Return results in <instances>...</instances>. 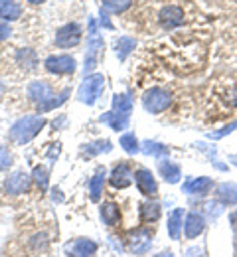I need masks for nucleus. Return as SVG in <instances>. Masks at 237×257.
I'll return each mask as SVG.
<instances>
[{"instance_id": "1", "label": "nucleus", "mask_w": 237, "mask_h": 257, "mask_svg": "<svg viewBox=\"0 0 237 257\" xmlns=\"http://www.w3.org/2000/svg\"><path fill=\"white\" fill-rule=\"evenodd\" d=\"M44 125H46V119L44 117H40V115H28V117L18 119L12 125L8 137L16 145H26V143H30L36 135L44 128Z\"/></svg>"}, {"instance_id": "2", "label": "nucleus", "mask_w": 237, "mask_h": 257, "mask_svg": "<svg viewBox=\"0 0 237 257\" xmlns=\"http://www.w3.org/2000/svg\"><path fill=\"white\" fill-rule=\"evenodd\" d=\"M103 87H105V77L101 73H91L81 81V85L77 89V99L85 105H95V101L101 95Z\"/></svg>"}, {"instance_id": "3", "label": "nucleus", "mask_w": 237, "mask_h": 257, "mask_svg": "<svg viewBox=\"0 0 237 257\" xmlns=\"http://www.w3.org/2000/svg\"><path fill=\"white\" fill-rule=\"evenodd\" d=\"M103 52V38L97 34V26H95V20L91 18L89 20V40H87V54H85V65H83V71L85 75L91 73L97 62H99V56Z\"/></svg>"}, {"instance_id": "4", "label": "nucleus", "mask_w": 237, "mask_h": 257, "mask_svg": "<svg viewBox=\"0 0 237 257\" xmlns=\"http://www.w3.org/2000/svg\"><path fill=\"white\" fill-rule=\"evenodd\" d=\"M170 105H172V95H170L168 89L152 87V89L144 91V95H142V107L152 115L166 111Z\"/></svg>"}, {"instance_id": "5", "label": "nucleus", "mask_w": 237, "mask_h": 257, "mask_svg": "<svg viewBox=\"0 0 237 257\" xmlns=\"http://www.w3.org/2000/svg\"><path fill=\"white\" fill-rule=\"evenodd\" d=\"M81 40V26L77 22H69L64 24L58 32H56V46L58 48H71L77 46Z\"/></svg>"}, {"instance_id": "6", "label": "nucleus", "mask_w": 237, "mask_h": 257, "mask_svg": "<svg viewBox=\"0 0 237 257\" xmlns=\"http://www.w3.org/2000/svg\"><path fill=\"white\" fill-rule=\"evenodd\" d=\"M46 69L50 71V73H73L75 71V60L71 58V56H50L46 62Z\"/></svg>"}, {"instance_id": "7", "label": "nucleus", "mask_w": 237, "mask_h": 257, "mask_svg": "<svg viewBox=\"0 0 237 257\" xmlns=\"http://www.w3.org/2000/svg\"><path fill=\"white\" fill-rule=\"evenodd\" d=\"M160 18V24L166 28V30H172V28H178L182 22H184V12L180 6H174V4H168L160 10L158 14Z\"/></svg>"}, {"instance_id": "8", "label": "nucleus", "mask_w": 237, "mask_h": 257, "mask_svg": "<svg viewBox=\"0 0 237 257\" xmlns=\"http://www.w3.org/2000/svg\"><path fill=\"white\" fill-rule=\"evenodd\" d=\"M135 180L138 190L144 196H154V194L158 192V184H156V180H154V176H152V172L148 168H138Z\"/></svg>"}, {"instance_id": "9", "label": "nucleus", "mask_w": 237, "mask_h": 257, "mask_svg": "<svg viewBox=\"0 0 237 257\" xmlns=\"http://www.w3.org/2000/svg\"><path fill=\"white\" fill-rule=\"evenodd\" d=\"M30 188V176L26 172H14L6 178L4 190L6 194H22Z\"/></svg>"}, {"instance_id": "10", "label": "nucleus", "mask_w": 237, "mask_h": 257, "mask_svg": "<svg viewBox=\"0 0 237 257\" xmlns=\"http://www.w3.org/2000/svg\"><path fill=\"white\" fill-rule=\"evenodd\" d=\"M131 182H133V170H131V166L129 164H117L115 168H113V172H111V184H113V188H127V186H131Z\"/></svg>"}, {"instance_id": "11", "label": "nucleus", "mask_w": 237, "mask_h": 257, "mask_svg": "<svg viewBox=\"0 0 237 257\" xmlns=\"http://www.w3.org/2000/svg\"><path fill=\"white\" fill-rule=\"evenodd\" d=\"M150 243H152L150 231H146V229H136V231L131 233V237H129V249L133 253H144V251H148Z\"/></svg>"}, {"instance_id": "12", "label": "nucleus", "mask_w": 237, "mask_h": 257, "mask_svg": "<svg viewBox=\"0 0 237 257\" xmlns=\"http://www.w3.org/2000/svg\"><path fill=\"white\" fill-rule=\"evenodd\" d=\"M97 251V243L91 239H77L68 245L69 257H91Z\"/></svg>"}, {"instance_id": "13", "label": "nucleus", "mask_w": 237, "mask_h": 257, "mask_svg": "<svg viewBox=\"0 0 237 257\" xmlns=\"http://www.w3.org/2000/svg\"><path fill=\"white\" fill-rule=\"evenodd\" d=\"M28 97L36 101L38 105H42V103H46V101H50L54 93H52V87L46 83V81H32L30 85H28Z\"/></svg>"}, {"instance_id": "14", "label": "nucleus", "mask_w": 237, "mask_h": 257, "mask_svg": "<svg viewBox=\"0 0 237 257\" xmlns=\"http://www.w3.org/2000/svg\"><path fill=\"white\" fill-rule=\"evenodd\" d=\"M205 227V222H203V216L198 214V212H190L188 218H186V224H184V231H186V237L188 239H194L198 237Z\"/></svg>"}, {"instance_id": "15", "label": "nucleus", "mask_w": 237, "mask_h": 257, "mask_svg": "<svg viewBox=\"0 0 237 257\" xmlns=\"http://www.w3.org/2000/svg\"><path fill=\"white\" fill-rule=\"evenodd\" d=\"M99 121H101V123H107L113 131H125V128H129V125H131V119H129L127 115H119V113H115V111L101 115Z\"/></svg>"}, {"instance_id": "16", "label": "nucleus", "mask_w": 237, "mask_h": 257, "mask_svg": "<svg viewBox=\"0 0 237 257\" xmlns=\"http://www.w3.org/2000/svg\"><path fill=\"white\" fill-rule=\"evenodd\" d=\"M22 14V8L18 2L14 0H0V18L6 20V22H14L18 20Z\"/></svg>"}, {"instance_id": "17", "label": "nucleus", "mask_w": 237, "mask_h": 257, "mask_svg": "<svg viewBox=\"0 0 237 257\" xmlns=\"http://www.w3.org/2000/svg\"><path fill=\"white\" fill-rule=\"evenodd\" d=\"M211 188H213V180L207 176H200V178L184 184V192L188 194H207Z\"/></svg>"}, {"instance_id": "18", "label": "nucleus", "mask_w": 237, "mask_h": 257, "mask_svg": "<svg viewBox=\"0 0 237 257\" xmlns=\"http://www.w3.org/2000/svg\"><path fill=\"white\" fill-rule=\"evenodd\" d=\"M135 46H136L135 38L121 36V38L117 40V44H115V54H117V58H119L121 62H125V60H127V56L135 50Z\"/></svg>"}, {"instance_id": "19", "label": "nucleus", "mask_w": 237, "mask_h": 257, "mask_svg": "<svg viewBox=\"0 0 237 257\" xmlns=\"http://www.w3.org/2000/svg\"><path fill=\"white\" fill-rule=\"evenodd\" d=\"M182 218H184V210L182 208H176L172 210L168 216V233L172 239H178L180 233H182Z\"/></svg>"}, {"instance_id": "20", "label": "nucleus", "mask_w": 237, "mask_h": 257, "mask_svg": "<svg viewBox=\"0 0 237 257\" xmlns=\"http://www.w3.org/2000/svg\"><path fill=\"white\" fill-rule=\"evenodd\" d=\"M113 111L119 113V115H127L131 117V111H133V99L127 95V93H119V95L113 97Z\"/></svg>"}, {"instance_id": "21", "label": "nucleus", "mask_w": 237, "mask_h": 257, "mask_svg": "<svg viewBox=\"0 0 237 257\" xmlns=\"http://www.w3.org/2000/svg\"><path fill=\"white\" fill-rule=\"evenodd\" d=\"M119 218H121V212H119V206L113 204V202H107L101 206V220L107 225H117L119 224Z\"/></svg>"}, {"instance_id": "22", "label": "nucleus", "mask_w": 237, "mask_h": 257, "mask_svg": "<svg viewBox=\"0 0 237 257\" xmlns=\"http://www.w3.org/2000/svg\"><path fill=\"white\" fill-rule=\"evenodd\" d=\"M160 174H162V178H164L166 182H170V184H176V182L180 180V176H182L180 166L170 161L160 162Z\"/></svg>"}, {"instance_id": "23", "label": "nucleus", "mask_w": 237, "mask_h": 257, "mask_svg": "<svg viewBox=\"0 0 237 257\" xmlns=\"http://www.w3.org/2000/svg\"><path fill=\"white\" fill-rule=\"evenodd\" d=\"M158 218H160V206H158L156 202H146V204L140 206V220H142L144 224L156 222Z\"/></svg>"}, {"instance_id": "24", "label": "nucleus", "mask_w": 237, "mask_h": 257, "mask_svg": "<svg viewBox=\"0 0 237 257\" xmlns=\"http://www.w3.org/2000/svg\"><path fill=\"white\" fill-rule=\"evenodd\" d=\"M217 198L221 200V204H237V186L235 184H219L217 186Z\"/></svg>"}, {"instance_id": "25", "label": "nucleus", "mask_w": 237, "mask_h": 257, "mask_svg": "<svg viewBox=\"0 0 237 257\" xmlns=\"http://www.w3.org/2000/svg\"><path fill=\"white\" fill-rule=\"evenodd\" d=\"M103 186H105V170L97 172V174L91 178V182H89V192H91V200H93V202H97V200L101 198Z\"/></svg>"}, {"instance_id": "26", "label": "nucleus", "mask_w": 237, "mask_h": 257, "mask_svg": "<svg viewBox=\"0 0 237 257\" xmlns=\"http://www.w3.org/2000/svg\"><path fill=\"white\" fill-rule=\"evenodd\" d=\"M101 2H103L101 6L103 12H115V14L125 12L133 4V0H101Z\"/></svg>"}, {"instance_id": "27", "label": "nucleus", "mask_w": 237, "mask_h": 257, "mask_svg": "<svg viewBox=\"0 0 237 257\" xmlns=\"http://www.w3.org/2000/svg\"><path fill=\"white\" fill-rule=\"evenodd\" d=\"M142 153H144V155H152V157H156V159H162V157L168 155V149H166V145L146 141V143L142 145Z\"/></svg>"}, {"instance_id": "28", "label": "nucleus", "mask_w": 237, "mask_h": 257, "mask_svg": "<svg viewBox=\"0 0 237 257\" xmlns=\"http://www.w3.org/2000/svg\"><path fill=\"white\" fill-rule=\"evenodd\" d=\"M69 91L66 89L64 93H60V95H54L50 101H46V103H42V105H38V111L40 113H46V111H50V109H56V107H60L62 103H66V99H68Z\"/></svg>"}, {"instance_id": "29", "label": "nucleus", "mask_w": 237, "mask_h": 257, "mask_svg": "<svg viewBox=\"0 0 237 257\" xmlns=\"http://www.w3.org/2000/svg\"><path fill=\"white\" fill-rule=\"evenodd\" d=\"M121 147L129 153V155H135L138 153V141H136L135 133H127L121 137Z\"/></svg>"}, {"instance_id": "30", "label": "nucleus", "mask_w": 237, "mask_h": 257, "mask_svg": "<svg viewBox=\"0 0 237 257\" xmlns=\"http://www.w3.org/2000/svg\"><path fill=\"white\" fill-rule=\"evenodd\" d=\"M111 151V143L109 141H97V143H89L85 149H83V153H87V155H99V153H109Z\"/></svg>"}, {"instance_id": "31", "label": "nucleus", "mask_w": 237, "mask_h": 257, "mask_svg": "<svg viewBox=\"0 0 237 257\" xmlns=\"http://www.w3.org/2000/svg\"><path fill=\"white\" fill-rule=\"evenodd\" d=\"M34 180L38 182L40 190H48V170L44 166H36L34 168Z\"/></svg>"}, {"instance_id": "32", "label": "nucleus", "mask_w": 237, "mask_h": 257, "mask_svg": "<svg viewBox=\"0 0 237 257\" xmlns=\"http://www.w3.org/2000/svg\"><path fill=\"white\" fill-rule=\"evenodd\" d=\"M10 166H12V155L8 153L6 147L0 145V170H6V168H10Z\"/></svg>"}, {"instance_id": "33", "label": "nucleus", "mask_w": 237, "mask_h": 257, "mask_svg": "<svg viewBox=\"0 0 237 257\" xmlns=\"http://www.w3.org/2000/svg\"><path fill=\"white\" fill-rule=\"evenodd\" d=\"M235 128H237V121H233L231 125H227V127H223V128H221V131H213V133H209L207 137H209V139H221V137H225L227 133H233Z\"/></svg>"}, {"instance_id": "34", "label": "nucleus", "mask_w": 237, "mask_h": 257, "mask_svg": "<svg viewBox=\"0 0 237 257\" xmlns=\"http://www.w3.org/2000/svg\"><path fill=\"white\" fill-rule=\"evenodd\" d=\"M10 34H12V32H10L8 24H0V42H2V40H6Z\"/></svg>"}, {"instance_id": "35", "label": "nucleus", "mask_w": 237, "mask_h": 257, "mask_svg": "<svg viewBox=\"0 0 237 257\" xmlns=\"http://www.w3.org/2000/svg\"><path fill=\"white\" fill-rule=\"evenodd\" d=\"M229 220H231V225H233V231L237 233V210L229 214Z\"/></svg>"}, {"instance_id": "36", "label": "nucleus", "mask_w": 237, "mask_h": 257, "mask_svg": "<svg viewBox=\"0 0 237 257\" xmlns=\"http://www.w3.org/2000/svg\"><path fill=\"white\" fill-rule=\"evenodd\" d=\"M188 257H202V251H200V249H190V251H188Z\"/></svg>"}, {"instance_id": "37", "label": "nucleus", "mask_w": 237, "mask_h": 257, "mask_svg": "<svg viewBox=\"0 0 237 257\" xmlns=\"http://www.w3.org/2000/svg\"><path fill=\"white\" fill-rule=\"evenodd\" d=\"M30 4H42V2H46V0H28Z\"/></svg>"}, {"instance_id": "38", "label": "nucleus", "mask_w": 237, "mask_h": 257, "mask_svg": "<svg viewBox=\"0 0 237 257\" xmlns=\"http://www.w3.org/2000/svg\"><path fill=\"white\" fill-rule=\"evenodd\" d=\"M156 257H172V253H160V255H156Z\"/></svg>"}, {"instance_id": "39", "label": "nucleus", "mask_w": 237, "mask_h": 257, "mask_svg": "<svg viewBox=\"0 0 237 257\" xmlns=\"http://www.w3.org/2000/svg\"><path fill=\"white\" fill-rule=\"evenodd\" d=\"M231 162H235V164H237V155H233V157H231Z\"/></svg>"}]
</instances>
